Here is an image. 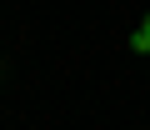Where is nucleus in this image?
Wrapping results in <instances>:
<instances>
[{"label":"nucleus","mask_w":150,"mask_h":130,"mask_svg":"<svg viewBox=\"0 0 150 130\" xmlns=\"http://www.w3.org/2000/svg\"><path fill=\"white\" fill-rule=\"evenodd\" d=\"M130 50H135V55H150V15H145V20H140V30L130 35Z\"/></svg>","instance_id":"f257e3e1"}]
</instances>
